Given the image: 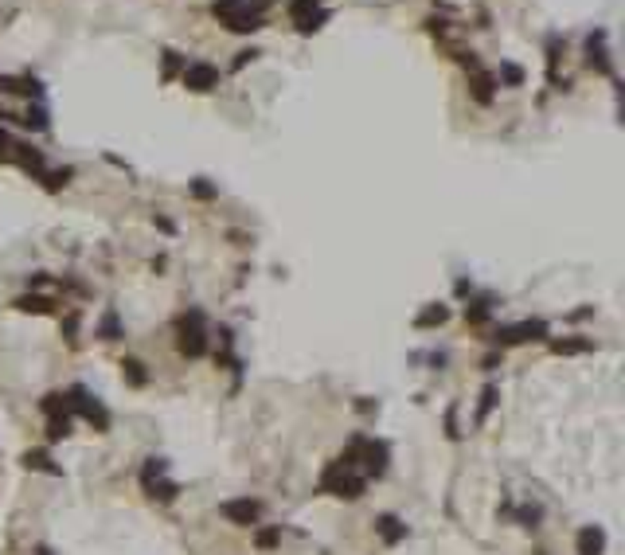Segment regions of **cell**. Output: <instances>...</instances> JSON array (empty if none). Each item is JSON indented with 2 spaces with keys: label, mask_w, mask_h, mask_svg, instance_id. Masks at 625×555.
I'll return each mask as SVG.
<instances>
[{
  "label": "cell",
  "mask_w": 625,
  "mask_h": 555,
  "mask_svg": "<svg viewBox=\"0 0 625 555\" xmlns=\"http://www.w3.org/2000/svg\"><path fill=\"white\" fill-rule=\"evenodd\" d=\"M500 82H508V86H524V67H516V63H500V75H496Z\"/></svg>",
  "instance_id": "obj_25"
},
{
  "label": "cell",
  "mask_w": 625,
  "mask_h": 555,
  "mask_svg": "<svg viewBox=\"0 0 625 555\" xmlns=\"http://www.w3.org/2000/svg\"><path fill=\"white\" fill-rule=\"evenodd\" d=\"M278 540H281V532H278V528H262V532L254 535V544H259L262 552H270V547H278Z\"/></svg>",
  "instance_id": "obj_29"
},
{
  "label": "cell",
  "mask_w": 625,
  "mask_h": 555,
  "mask_svg": "<svg viewBox=\"0 0 625 555\" xmlns=\"http://www.w3.org/2000/svg\"><path fill=\"white\" fill-rule=\"evenodd\" d=\"M520 524H524V528H539V508H520Z\"/></svg>",
  "instance_id": "obj_34"
},
{
  "label": "cell",
  "mask_w": 625,
  "mask_h": 555,
  "mask_svg": "<svg viewBox=\"0 0 625 555\" xmlns=\"http://www.w3.org/2000/svg\"><path fill=\"white\" fill-rule=\"evenodd\" d=\"M219 516H223L227 524L254 528L262 520V505L259 501H250V496H238V501H223V505H219Z\"/></svg>",
  "instance_id": "obj_4"
},
{
  "label": "cell",
  "mask_w": 625,
  "mask_h": 555,
  "mask_svg": "<svg viewBox=\"0 0 625 555\" xmlns=\"http://www.w3.org/2000/svg\"><path fill=\"white\" fill-rule=\"evenodd\" d=\"M313 8H321V0H293V4H289L293 16H305V12H313Z\"/></svg>",
  "instance_id": "obj_33"
},
{
  "label": "cell",
  "mask_w": 625,
  "mask_h": 555,
  "mask_svg": "<svg viewBox=\"0 0 625 555\" xmlns=\"http://www.w3.org/2000/svg\"><path fill=\"white\" fill-rule=\"evenodd\" d=\"M496 403H500V387L488 383L485 391H481V403H477V418H473L477 427H485V418L493 415V406H496Z\"/></svg>",
  "instance_id": "obj_17"
},
{
  "label": "cell",
  "mask_w": 625,
  "mask_h": 555,
  "mask_svg": "<svg viewBox=\"0 0 625 555\" xmlns=\"http://www.w3.org/2000/svg\"><path fill=\"white\" fill-rule=\"evenodd\" d=\"M188 192H192L196 199H215V196H219L215 184H208V180H192V188H188Z\"/></svg>",
  "instance_id": "obj_30"
},
{
  "label": "cell",
  "mask_w": 625,
  "mask_h": 555,
  "mask_svg": "<svg viewBox=\"0 0 625 555\" xmlns=\"http://www.w3.org/2000/svg\"><path fill=\"white\" fill-rule=\"evenodd\" d=\"M12 165H20L24 172L40 176V172H43V153H40V149H31L28 141H16V145H12Z\"/></svg>",
  "instance_id": "obj_11"
},
{
  "label": "cell",
  "mask_w": 625,
  "mask_h": 555,
  "mask_svg": "<svg viewBox=\"0 0 625 555\" xmlns=\"http://www.w3.org/2000/svg\"><path fill=\"white\" fill-rule=\"evenodd\" d=\"M0 90H8V94H28V98H40L43 86L36 79H12V75H0Z\"/></svg>",
  "instance_id": "obj_14"
},
{
  "label": "cell",
  "mask_w": 625,
  "mask_h": 555,
  "mask_svg": "<svg viewBox=\"0 0 625 555\" xmlns=\"http://www.w3.org/2000/svg\"><path fill=\"white\" fill-rule=\"evenodd\" d=\"M40 180H43V188L47 192H59L63 184L70 180V169H55V172H40Z\"/></svg>",
  "instance_id": "obj_26"
},
{
  "label": "cell",
  "mask_w": 625,
  "mask_h": 555,
  "mask_svg": "<svg viewBox=\"0 0 625 555\" xmlns=\"http://www.w3.org/2000/svg\"><path fill=\"white\" fill-rule=\"evenodd\" d=\"M254 55H259V51H254V47H250V51H238V59H235V70H242V67H247L250 59H254Z\"/></svg>",
  "instance_id": "obj_35"
},
{
  "label": "cell",
  "mask_w": 625,
  "mask_h": 555,
  "mask_svg": "<svg viewBox=\"0 0 625 555\" xmlns=\"http://www.w3.org/2000/svg\"><path fill=\"white\" fill-rule=\"evenodd\" d=\"M16 309L20 313H55V301L51 298H43V294H24V298H16Z\"/></svg>",
  "instance_id": "obj_16"
},
{
  "label": "cell",
  "mask_w": 625,
  "mask_h": 555,
  "mask_svg": "<svg viewBox=\"0 0 625 555\" xmlns=\"http://www.w3.org/2000/svg\"><path fill=\"white\" fill-rule=\"evenodd\" d=\"M376 535L383 540V544H403L407 540V524L399 520V516H391V512H383V516H376Z\"/></svg>",
  "instance_id": "obj_12"
},
{
  "label": "cell",
  "mask_w": 625,
  "mask_h": 555,
  "mask_svg": "<svg viewBox=\"0 0 625 555\" xmlns=\"http://www.w3.org/2000/svg\"><path fill=\"white\" fill-rule=\"evenodd\" d=\"M215 16L227 24L231 31H259L262 28V16L250 12L247 4H231V8H215Z\"/></svg>",
  "instance_id": "obj_7"
},
{
  "label": "cell",
  "mask_w": 625,
  "mask_h": 555,
  "mask_svg": "<svg viewBox=\"0 0 625 555\" xmlns=\"http://www.w3.org/2000/svg\"><path fill=\"white\" fill-rule=\"evenodd\" d=\"M465 321L469 325H485L488 321V301H473V305L465 309Z\"/></svg>",
  "instance_id": "obj_27"
},
{
  "label": "cell",
  "mask_w": 625,
  "mask_h": 555,
  "mask_svg": "<svg viewBox=\"0 0 625 555\" xmlns=\"http://www.w3.org/2000/svg\"><path fill=\"white\" fill-rule=\"evenodd\" d=\"M24 469H40V473H59V466H51V454H43V450H28V454L20 457Z\"/></svg>",
  "instance_id": "obj_21"
},
{
  "label": "cell",
  "mask_w": 625,
  "mask_h": 555,
  "mask_svg": "<svg viewBox=\"0 0 625 555\" xmlns=\"http://www.w3.org/2000/svg\"><path fill=\"white\" fill-rule=\"evenodd\" d=\"M575 552H578V555H605V532H602L598 524L578 528V535H575Z\"/></svg>",
  "instance_id": "obj_10"
},
{
  "label": "cell",
  "mask_w": 625,
  "mask_h": 555,
  "mask_svg": "<svg viewBox=\"0 0 625 555\" xmlns=\"http://www.w3.org/2000/svg\"><path fill=\"white\" fill-rule=\"evenodd\" d=\"M67 395H70V411H79V415L86 418V423H90L94 430H109V415H106V406H102L98 399L90 395L86 387H70Z\"/></svg>",
  "instance_id": "obj_3"
},
{
  "label": "cell",
  "mask_w": 625,
  "mask_h": 555,
  "mask_svg": "<svg viewBox=\"0 0 625 555\" xmlns=\"http://www.w3.org/2000/svg\"><path fill=\"white\" fill-rule=\"evenodd\" d=\"M590 340H551V352L555 356H578V352H590Z\"/></svg>",
  "instance_id": "obj_23"
},
{
  "label": "cell",
  "mask_w": 625,
  "mask_h": 555,
  "mask_svg": "<svg viewBox=\"0 0 625 555\" xmlns=\"http://www.w3.org/2000/svg\"><path fill=\"white\" fill-rule=\"evenodd\" d=\"M180 79H184V86H188V90L208 94V90L219 86V67H211V63H184Z\"/></svg>",
  "instance_id": "obj_6"
},
{
  "label": "cell",
  "mask_w": 625,
  "mask_h": 555,
  "mask_svg": "<svg viewBox=\"0 0 625 555\" xmlns=\"http://www.w3.org/2000/svg\"><path fill=\"white\" fill-rule=\"evenodd\" d=\"M586 63H590L598 75H610V70H614L610 67V51H605V31L602 28L586 36Z\"/></svg>",
  "instance_id": "obj_8"
},
{
  "label": "cell",
  "mask_w": 625,
  "mask_h": 555,
  "mask_svg": "<svg viewBox=\"0 0 625 555\" xmlns=\"http://www.w3.org/2000/svg\"><path fill=\"white\" fill-rule=\"evenodd\" d=\"M547 337V325L543 321H520V325H504V328H496V344H524V340H543Z\"/></svg>",
  "instance_id": "obj_5"
},
{
  "label": "cell",
  "mask_w": 625,
  "mask_h": 555,
  "mask_svg": "<svg viewBox=\"0 0 625 555\" xmlns=\"http://www.w3.org/2000/svg\"><path fill=\"white\" fill-rule=\"evenodd\" d=\"M98 337H102V340H121V321H118V309H106V313H102Z\"/></svg>",
  "instance_id": "obj_22"
},
{
  "label": "cell",
  "mask_w": 625,
  "mask_h": 555,
  "mask_svg": "<svg viewBox=\"0 0 625 555\" xmlns=\"http://www.w3.org/2000/svg\"><path fill=\"white\" fill-rule=\"evenodd\" d=\"M70 434V415H59V418H47V442H59V438Z\"/></svg>",
  "instance_id": "obj_24"
},
{
  "label": "cell",
  "mask_w": 625,
  "mask_h": 555,
  "mask_svg": "<svg viewBox=\"0 0 625 555\" xmlns=\"http://www.w3.org/2000/svg\"><path fill=\"white\" fill-rule=\"evenodd\" d=\"M164 469H169V466H164L160 457H149L145 469H141V489H145L153 501H164V505H169V501H176L180 485H176V481H164Z\"/></svg>",
  "instance_id": "obj_2"
},
{
  "label": "cell",
  "mask_w": 625,
  "mask_h": 555,
  "mask_svg": "<svg viewBox=\"0 0 625 555\" xmlns=\"http://www.w3.org/2000/svg\"><path fill=\"white\" fill-rule=\"evenodd\" d=\"M446 321H449V309L446 305H426L415 317V328H438V325H446Z\"/></svg>",
  "instance_id": "obj_18"
},
{
  "label": "cell",
  "mask_w": 625,
  "mask_h": 555,
  "mask_svg": "<svg viewBox=\"0 0 625 555\" xmlns=\"http://www.w3.org/2000/svg\"><path fill=\"white\" fill-rule=\"evenodd\" d=\"M325 20H328V8H313V12H305V16H293V24H298L301 36H309V31L325 28Z\"/></svg>",
  "instance_id": "obj_20"
},
{
  "label": "cell",
  "mask_w": 625,
  "mask_h": 555,
  "mask_svg": "<svg viewBox=\"0 0 625 555\" xmlns=\"http://www.w3.org/2000/svg\"><path fill=\"white\" fill-rule=\"evenodd\" d=\"M75 328H79V317L70 313V317H67V340H75Z\"/></svg>",
  "instance_id": "obj_36"
},
{
  "label": "cell",
  "mask_w": 625,
  "mask_h": 555,
  "mask_svg": "<svg viewBox=\"0 0 625 555\" xmlns=\"http://www.w3.org/2000/svg\"><path fill=\"white\" fill-rule=\"evenodd\" d=\"M469 90H473V98L481 102V106H488V102H493V94H496V79L488 75V70H473Z\"/></svg>",
  "instance_id": "obj_13"
},
{
  "label": "cell",
  "mask_w": 625,
  "mask_h": 555,
  "mask_svg": "<svg viewBox=\"0 0 625 555\" xmlns=\"http://www.w3.org/2000/svg\"><path fill=\"white\" fill-rule=\"evenodd\" d=\"M153 223H157L160 231H172V219H164V215H153Z\"/></svg>",
  "instance_id": "obj_37"
},
{
  "label": "cell",
  "mask_w": 625,
  "mask_h": 555,
  "mask_svg": "<svg viewBox=\"0 0 625 555\" xmlns=\"http://www.w3.org/2000/svg\"><path fill=\"white\" fill-rule=\"evenodd\" d=\"M176 348H180V356H192V360L208 352V333H203V313H199V309H188V313L180 317Z\"/></svg>",
  "instance_id": "obj_1"
},
{
  "label": "cell",
  "mask_w": 625,
  "mask_h": 555,
  "mask_svg": "<svg viewBox=\"0 0 625 555\" xmlns=\"http://www.w3.org/2000/svg\"><path fill=\"white\" fill-rule=\"evenodd\" d=\"M20 121H24L28 129H47V109H43V106H31L28 118H20Z\"/></svg>",
  "instance_id": "obj_28"
},
{
  "label": "cell",
  "mask_w": 625,
  "mask_h": 555,
  "mask_svg": "<svg viewBox=\"0 0 625 555\" xmlns=\"http://www.w3.org/2000/svg\"><path fill=\"white\" fill-rule=\"evenodd\" d=\"M43 415L47 418H59V415H70V395L67 391H47V395H43Z\"/></svg>",
  "instance_id": "obj_15"
},
{
  "label": "cell",
  "mask_w": 625,
  "mask_h": 555,
  "mask_svg": "<svg viewBox=\"0 0 625 555\" xmlns=\"http://www.w3.org/2000/svg\"><path fill=\"white\" fill-rule=\"evenodd\" d=\"M364 469H367V477H383L387 473V457H391V450H387V442H364Z\"/></svg>",
  "instance_id": "obj_9"
},
{
  "label": "cell",
  "mask_w": 625,
  "mask_h": 555,
  "mask_svg": "<svg viewBox=\"0 0 625 555\" xmlns=\"http://www.w3.org/2000/svg\"><path fill=\"white\" fill-rule=\"evenodd\" d=\"M176 70H184V63H180V55H176V51H164V75H169V79H172Z\"/></svg>",
  "instance_id": "obj_32"
},
{
  "label": "cell",
  "mask_w": 625,
  "mask_h": 555,
  "mask_svg": "<svg viewBox=\"0 0 625 555\" xmlns=\"http://www.w3.org/2000/svg\"><path fill=\"white\" fill-rule=\"evenodd\" d=\"M121 379H125L130 387H145L149 383V372H145L141 360H121Z\"/></svg>",
  "instance_id": "obj_19"
},
{
  "label": "cell",
  "mask_w": 625,
  "mask_h": 555,
  "mask_svg": "<svg viewBox=\"0 0 625 555\" xmlns=\"http://www.w3.org/2000/svg\"><path fill=\"white\" fill-rule=\"evenodd\" d=\"M12 145H16V141L8 137V129L0 126V160H4V165H12Z\"/></svg>",
  "instance_id": "obj_31"
}]
</instances>
